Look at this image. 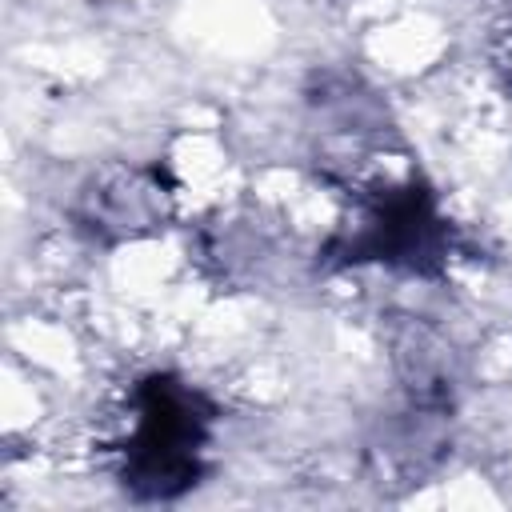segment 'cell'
Returning a JSON list of instances; mask_svg holds the SVG:
<instances>
[{
	"mask_svg": "<svg viewBox=\"0 0 512 512\" xmlns=\"http://www.w3.org/2000/svg\"><path fill=\"white\" fill-rule=\"evenodd\" d=\"M216 424L208 396L180 376L156 372L132 388V420L120 444V484L140 500H176L204 472Z\"/></svg>",
	"mask_w": 512,
	"mask_h": 512,
	"instance_id": "1",
	"label": "cell"
},
{
	"mask_svg": "<svg viewBox=\"0 0 512 512\" xmlns=\"http://www.w3.org/2000/svg\"><path fill=\"white\" fill-rule=\"evenodd\" d=\"M336 244L344 260H384V264L424 272L444 252V220L436 212L432 192H424L420 184H408V188L380 192L360 212L352 232H344Z\"/></svg>",
	"mask_w": 512,
	"mask_h": 512,
	"instance_id": "2",
	"label": "cell"
}]
</instances>
